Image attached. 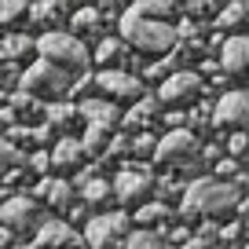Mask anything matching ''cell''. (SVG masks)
<instances>
[{
  "label": "cell",
  "mask_w": 249,
  "mask_h": 249,
  "mask_svg": "<svg viewBox=\"0 0 249 249\" xmlns=\"http://www.w3.org/2000/svg\"><path fill=\"white\" fill-rule=\"evenodd\" d=\"M198 136L191 132V128H172V132H165V140L154 143V161L161 165H183V161H195L198 158Z\"/></svg>",
  "instance_id": "5b68a950"
},
{
  "label": "cell",
  "mask_w": 249,
  "mask_h": 249,
  "mask_svg": "<svg viewBox=\"0 0 249 249\" xmlns=\"http://www.w3.org/2000/svg\"><path fill=\"white\" fill-rule=\"evenodd\" d=\"M128 150H132V154H154V140H150V136H136V140L128 143Z\"/></svg>",
  "instance_id": "1f68e13d"
},
{
  "label": "cell",
  "mask_w": 249,
  "mask_h": 249,
  "mask_svg": "<svg viewBox=\"0 0 249 249\" xmlns=\"http://www.w3.org/2000/svg\"><path fill=\"white\" fill-rule=\"evenodd\" d=\"M242 205V191L227 179H195L183 191V213L187 216H209V220H224L231 213H238Z\"/></svg>",
  "instance_id": "6da1fadb"
},
{
  "label": "cell",
  "mask_w": 249,
  "mask_h": 249,
  "mask_svg": "<svg viewBox=\"0 0 249 249\" xmlns=\"http://www.w3.org/2000/svg\"><path fill=\"white\" fill-rule=\"evenodd\" d=\"M40 52V59L44 62H52L55 70H62L66 77L70 73H81V70H88V62H92V55H88V48L81 44L73 33H62V30H48L44 37L33 44Z\"/></svg>",
  "instance_id": "3957f363"
},
{
  "label": "cell",
  "mask_w": 249,
  "mask_h": 249,
  "mask_svg": "<svg viewBox=\"0 0 249 249\" xmlns=\"http://www.w3.org/2000/svg\"><path fill=\"white\" fill-rule=\"evenodd\" d=\"M33 169L44 172V169H48V154H33Z\"/></svg>",
  "instance_id": "d590c367"
},
{
  "label": "cell",
  "mask_w": 249,
  "mask_h": 249,
  "mask_svg": "<svg viewBox=\"0 0 249 249\" xmlns=\"http://www.w3.org/2000/svg\"><path fill=\"white\" fill-rule=\"evenodd\" d=\"M150 187H154V179H150L147 169H124V172H117L110 195H117L121 205H140L150 195Z\"/></svg>",
  "instance_id": "ba28073f"
},
{
  "label": "cell",
  "mask_w": 249,
  "mask_h": 249,
  "mask_svg": "<svg viewBox=\"0 0 249 249\" xmlns=\"http://www.w3.org/2000/svg\"><path fill=\"white\" fill-rule=\"evenodd\" d=\"M154 114H158V103L143 95V99H136L132 110L124 114V124H128V128H136V124H147V121H154Z\"/></svg>",
  "instance_id": "ac0fdd59"
},
{
  "label": "cell",
  "mask_w": 249,
  "mask_h": 249,
  "mask_svg": "<svg viewBox=\"0 0 249 249\" xmlns=\"http://www.w3.org/2000/svg\"><path fill=\"white\" fill-rule=\"evenodd\" d=\"M22 92L30 99H62V95H70V77L62 70H55L52 62L37 59L22 73Z\"/></svg>",
  "instance_id": "277c9868"
},
{
  "label": "cell",
  "mask_w": 249,
  "mask_h": 249,
  "mask_svg": "<svg viewBox=\"0 0 249 249\" xmlns=\"http://www.w3.org/2000/svg\"><path fill=\"white\" fill-rule=\"evenodd\" d=\"M85 238H88L92 249H110L117 238H128V216H124V213H110V216L88 220Z\"/></svg>",
  "instance_id": "8992f818"
},
{
  "label": "cell",
  "mask_w": 249,
  "mask_h": 249,
  "mask_svg": "<svg viewBox=\"0 0 249 249\" xmlns=\"http://www.w3.org/2000/svg\"><path fill=\"white\" fill-rule=\"evenodd\" d=\"M124 249H169L165 246V238H158L154 231H136L124 238Z\"/></svg>",
  "instance_id": "7402d4cb"
},
{
  "label": "cell",
  "mask_w": 249,
  "mask_h": 249,
  "mask_svg": "<svg viewBox=\"0 0 249 249\" xmlns=\"http://www.w3.org/2000/svg\"><path fill=\"white\" fill-rule=\"evenodd\" d=\"M99 22V11H77V15H73V26H81V30H92V26Z\"/></svg>",
  "instance_id": "4dcf8cb0"
},
{
  "label": "cell",
  "mask_w": 249,
  "mask_h": 249,
  "mask_svg": "<svg viewBox=\"0 0 249 249\" xmlns=\"http://www.w3.org/2000/svg\"><path fill=\"white\" fill-rule=\"evenodd\" d=\"M37 195L48 198V205H55V209H70L73 205V187L66 179H40Z\"/></svg>",
  "instance_id": "9a60e30c"
},
{
  "label": "cell",
  "mask_w": 249,
  "mask_h": 249,
  "mask_svg": "<svg viewBox=\"0 0 249 249\" xmlns=\"http://www.w3.org/2000/svg\"><path fill=\"white\" fill-rule=\"evenodd\" d=\"M77 117V107H66V103H48V128L52 124H70Z\"/></svg>",
  "instance_id": "d4e9b609"
},
{
  "label": "cell",
  "mask_w": 249,
  "mask_h": 249,
  "mask_svg": "<svg viewBox=\"0 0 249 249\" xmlns=\"http://www.w3.org/2000/svg\"><path fill=\"white\" fill-rule=\"evenodd\" d=\"M165 216H169V209H165V205H158V202H150V205H140V209H136V224H140V227L161 224Z\"/></svg>",
  "instance_id": "603a6c76"
},
{
  "label": "cell",
  "mask_w": 249,
  "mask_h": 249,
  "mask_svg": "<svg viewBox=\"0 0 249 249\" xmlns=\"http://www.w3.org/2000/svg\"><path fill=\"white\" fill-rule=\"evenodd\" d=\"M242 26H246V4H242V0H231L216 15V30H242Z\"/></svg>",
  "instance_id": "e0dca14e"
},
{
  "label": "cell",
  "mask_w": 249,
  "mask_h": 249,
  "mask_svg": "<svg viewBox=\"0 0 249 249\" xmlns=\"http://www.w3.org/2000/svg\"><path fill=\"white\" fill-rule=\"evenodd\" d=\"M128 11H136L143 18H154V22H165V15H172V4L169 0H136Z\"/></svg>",
  "instance_id": "d6986e66"
},
{
  "label": "cell",
  "mask_w": 249,
  "mask_h": 249,
  "mask_svg": "<svg viewBox=\"0 0 249 249\" xmlns=\"http://www.w3.org/2000/svg\"><path fill=\"white\" fill-rule=\"evenodd\" d=\"M121 52H124V48H121V40L107 37L99 48H95V62H103V70H107V62H117V59H121Z\"/></svg>",
  "instance_id": "484cf974"
},
{
  "label": "cell",
  "mask_w": 249,
  "mask_h": 249,
  "mask_svg": "<svg viewBox=\"0 0 249 249\" xmlns=\"http://www.w3.org/2000/svg\"><path fill=\"white\" fill-rule=\"evenodd\" d=\"M172 73H176V55H169V59L150 66V77H172Z\"/></svg>",
  "instance_id": "f546056e"
},
{
  "label": "cell",
  "mask_w": 249,
  "mask_h": 249,
  "mask_svg": "<svg viewBox=\"0 0 249 249\" xmlns=\"http://www.w3.org/2000/svg\"><path fill=\"white\" fill-rule=\"evenodd\" d=\"M81 154H99V150H107V128H95V124H88V132L81 136Z\"/></svg>",
  "instance_id": "44dd1931"
},
{
  "label": "cell",
  "mask_w": 249,
  "mask_h": 249,
  "mask_svg": "<svg viewBox=\"0 0 249 249\" xmlns=\"http://www.w3.org/2000/svg\"><path fill=\"white\" fill-rule=\"evenodd\" d=\"M216 176H242V169H238V161H224V158H220L216 161Z\"/></svg>",
  "instance_id": "836d02e7"
},
{
  "label": "cell",
  "mask_w": 249,
  "mask_h": 249,
  "mask_svg": "<svg viewBox=\"0 0 249 249\" xmlns=\"http://www.w3.org/2000/svg\"><path fill=\"white\" fill-rule=\"evenodd\" d=\"M33 40L22 37V33H11V37L0 40V59H22V55H30Z\"/></svg>",
  "instance_id": "ffe728a7"
},
{
  "label": "cell",
  "mask_w": 249,
  "mask_h": 249,
  "mask_svg": "<svg viewBox=\"0 0 249 249\" xmlns=\"http://www.w3.org/2000/svg\"><path fill=\"white\" fill-rule=\"evenodd\" d=\"M26 15V4L22 0H0V26H11Z\"/></svg>",
  "instance_id": "4316f807"
},
{
  "label": "cell",
  "mask_w": 249,
  "mask_h": 249,
  "mask_svg": "<svg viewBox=\"0 0 249 249\" xmlns=\"http://www.w3.org/2000/svg\"><path fill=\"white\" fill-rule=\"evenodd\" d=\"M213 124H220V128H238L246 124V92L242 88H234V92H224L216 99V107H213Z\"/></svg>",
  "instance_id": "8fae6325"
},
{
  "label": "cell",
  "mask_w": 249,
  "mask_h": 249,
  "mask_svg": "<svg viewBox=\"0 0 249 249\" xmlns=\"http://www.w3.org/2000/svg\"><path fill=\"white\" fill-rule=\"evenodd\" d=\"M81 161V143L77 140H59L52 150V165L55 169H73Z\"/></svg>",
  "instance_id": "2e32d148"
},
{
  "label": "cell",
  "mask_w": 249,
  "mask_h": 249,
  "mask_svg": "<svg viewBox=\"0 0 249 249\" xmlns=\"http://www.w3.org/2000/svg\"><path fill=\"white\" fill-rule=\"evenodd\" d=\"M77 114L85 117L88 124H95V128H110V124L117 121V107H114V103H107V99H85Z\"/></svg>",
  "instance_id": "5bb4252c"
},
{
  "label": "cell",
  "mask_w": 249,
  "mask_h": 249,
  "mask_svg": "<svg viewBox=\"0 0 249 249\" xmlns=\"http://www.w3.org/2000/svg\"><path fill=\"white\" fill-rule=\"evenodd\" d=\"M117 30H121V40L124 44L140 48V52H172L179 40V30L169 22H154V18H143L136 15V11H124L121 22H117Z\"/></svg>",
  "instance_id": "7a4b0ae2"
},
{
  "label": "cell",
  "mask_w": 249,
  "mask_h": 249,
  "mask_svg": "<svg viewBox=\"0 0 249 249\" xmlns=\"http://www.w3.org/2000/svg\"><path fill=\"white\" fill-rule=\"evenodd\" d=\"M198 92H202V77H198L195 70H176L172 77H165V81H161V88H158V99H154V103L176 107V103L195 99Z\"/></svg>",
  "instance_id": "52a82bcc"
},
{
  "label": "cell",
  "mask_w": 249,
  "mask_h": 249,
  "mask_svg": "<svg viewBox=\"0 0 249 249\" xmlns=\"http://www.w3.org/2000/svg\"><path fill=\"white\" fill-rule=\"evenodd\" d=\"M37 213H40V205L33 202V198L15 195V198H8V202L0 205V227H8V231H26V227L37 224Z\"/></svg>",
  "instance_id": "30bf717a"
},
{
  "label": "cell",
  "mask_w": 249,
  "mask_h": 249,
  "mask_svg": "<svg viewBox=\"0 0 249 249\" xmlns=\"http://www.w3.org/2000/svg\"><path fill=\"white\" fill-rule=\"evenodd\" d=\"M227 154H234V158L246 154V136H242V132H234L231 140H227Z\"/></svg>",
  "instance_id": "d6a6232c"
},
{
  "label": "cell",
  "mask_w": 249,
  "mask_h": 249,
  "mask_svg": "<svg viewBox=\"0 0 249 249\" xmlns=\"http://www.w3.org/2000/svg\"><path fill=\"white\" fill-rule=\"evenodd\" d=\"M15 161H18V150L11 147V140H8V136H0V176H4V172H8Z\"/></svg>",
  "instance_id": "83f0119b"
},
{
  "label": "cell",
  "mask_w": 249,
  "mask_h": 249,
  "mask_svg": "<svg viewBox=\"0 0 249 249\" xmlns=\"http://www.w3.org/2000/svg\"><path fill=\"white\" fill-rule=\"evenodd\" d=\"M26 11H30V15L37 18V22H55L62 8H59V4H37V8H26Z\"/></svg>",
  "instance_id": "f1b7e54d"
},
{
  "label": "cell",
  "mask_w": 249,
  "mask_h": 249,
  "mask_svg": "<svg viewBox=\"0 0 249 249\" xmlns=\"http://www.w3.org/2000/svg\"><path fill=\"white\" fill-rule=\"evenodd\" d=\"M73 242V231L62 220H48V224L37 227V238H33V249H62Z\"/></svg>",
  "instance_id": "4fadbf2b"
},
{
  "label": "cell",
  "mask_w": 249,
  "mask_h": 249,
  "mask_svg": "<svg viewBox=\"0 0 249 249\" xmlns=\"http://www.w3.org/2000/svg\"><path fill=\"white\" fill-rule=\"evenodd\" d=\"M209 11H213V4H205V0H198V4H191V8H187V15L202 18V15H209Z\"/></svg>",
  "instance_id": "e575fe53"
},
{
  "label": "cell",
  "mask_w": 249,
  "mask_h": 249,
  "mask_svg": "<svg viewBox=\"0 0 249 249\" xmlns=\"http://www.w3.org/2000/svg\"><path fill=\"white\" fill-rule=\"evenodd\" d=\"M110 198V187H107V179H99V176H92L85 183V202L88 205H103Z\"/></svg>",
  "instance_id": "cb8c5ba5"
},
{
  "label": "cell",
  "mask_w": 249,
  "mask_h": 249,
  "mask_svg": "<svg viewBox=\"0 0 249 249\" xmlns=\"http://www.w3.org/2000/svg\"><path fill=\"white\" fill-rule=\"evenodd\" d=\"M4 246H11V231H8V227H0V249H4Z\"/></svg>",
  "instance_id": "8d00e7d4"
},
{
  "label": "cell",
  "mask_w": 249,
  "mask_h": 249,
  "mask_svg": "<svg viewBox=\"0 0 249 249\" xmlns=\"http://www.w3.org/2000/svg\"><path fill=\"white\" fill-rule=\"evenodd\" d=\"M95 85H99L103 95H110V99H132V103L143 99L140 77H132V73H124V70H99L95 73Z\"/></svg>",
  "instance_id": "9c48e42d"
},
{
  "label": "cell",
  "mask_w": 249,
  "mask_h": 249,
  "mask_svg": "<svg viewBox=\"0 0 249 249\" xmlns=\"http://www.w3.org/2000/svg\"><path fill=\"white\" fill-rule=\"evenodd\" d=\"M246 55H249V44L242 33H231L227 40H220V59H216V70L220 73H234L238 77L246 70Z\"/></svg>",
  "instance_id": "7c38bea8"
}]
</instances>
